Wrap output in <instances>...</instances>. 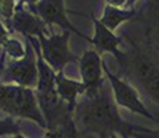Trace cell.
I'll return each instance as SVG.
<instances>
[{
	"mask_svg": "<svg viewBox=\"0 0 159 138\" xmlns=\"http://www.w3.org/2000/svg\"><path fill=\"white\" fill-rule=\"evenodd\" d=\"M111 93L104 84L96 96H83L76 104L75 122L91 138H111L114 134L123 138L127 133L130 123L120 116Z\"/></svg>",
	"mask_w": 159,
	"mask_h": 138,
	"instance_id": "6da1fadb",
	"label": "cell"
},
{
	"mask_svg": "<svg viewBox=\"0 0 159 138\" xmlns=\"http://www.w3.org/2000/svg\"><path fill=\"white\" fill-rule=\"evenodd\" d=\"M129 50L120 62L125 75L133 86L141 88L152 102L159 106V53L129 40Z\"/></svg>",
	"mask_w": 159,
	"mask_h": 138,
	"instance_id": "7a4b0ae2",
	"label": "cell"
},
{
	"mask_svg": "<svg viewBox=\"0 0 159 138\" xmlns=\"http://www.w3.org/2000/svg\"><path fill=\"white\" fill-rule=\"evenodd\" d=\"M0 109L14 119L30 120L39 127L47 130V124L33 88L0 82Z\"/></svg>",
	"mask_w": 159,
	"mask_h": 138,
	"instance_id": "3957f363",
	"label": "cell"
},
{
	"mask_svg": "<svg viewBox=\"0 0 159 138\" xmlns=\"http://www.w3.org/2000/svg\"><path fill=\"white\" fill-rule=\"evenodd\" d=\"M26 53L25 57L21 60H8L2 66V80L7 84H17L26 88L36 90L39 80L38 72V57L36 51L32 47L30 42L25 39Z\"/></svg>",
	"mask_w": 159,
	"mask_h": 138,
	"instance_id": "277c9868",
	"label": "cell"
},
{
	"mask_svg": "<svg viewBox=\"0 0 159 138\" xmlns=\"http://www.w3.org/2000/svg\"><path fill=\"white\" fill-rule=\"evenodd\" d=\"M71 32L48 33L42 35L39 39L42 57L56 72H64V68L69 64L79 62V58L69 47Z\"/></svg>",
	"mask_w": 159,
	"mask_h": 138,
	"instance_id": "5b68a950",
	"label": "cell"
},
{
	"mask_svg": "<svg viewBox=\"0 0 159 138\" xmlns=\"http://www.w3.org/2000/svg\"><path fill=\"white\" fill-rule=\"evenodd\" d=\"M104 72H105V79L109 83L112 96L119 108L127 109L131 113H136L139 116L147 118L149 120H155V116L151 113V110L145 106L143 102L141 96H140L139 90L136 86H133L130 82L122 79L120 76L112 73L108 69V66L104 62Z\"/></svg>",
	"mask_w": 159,
	"mask_h": 138,
	"instance_id": "8992f818",
	"label": "cell"
},
{
	"mask_svg": "<svg viewBox=\"0 0 159 138\" xmlns=\"http://www.w3.org/2000/svg\"><path fill=\"white\" fill-rule=\"evenodd\" d=\"M32 13H35L39 18L43 20V22L48 28H53L54 25L60 26L62 29V32H71L78 35L79 38L84 39L86 42L90 43V39L87 35H83L80 30L78 29L75 25H72V22L69 21L68 14L71 13L69 10H66L65 7V0H40L38 4L28 7Z\"/></svg>",
	"mask_w": 159,
	"mask_h": 138,
	"instance_id": "52a82bcc",
	"label": "cell"
},
{
	"mask_svg": "<svg viewBox=\"0 0 159 138\" xmlns=\"http://www.w3.org/2000/svg\"><path fill=\"white\" fill-rule=\"evenodd\" d=\"M79 73L80 82L86 87V97H93L98 93L104 86L105 72H104V61L101 54L94 48L86 50L79 58Z\"/></svg>",
	"mask_w": 159,
	"mask_h": 138,
	"instance_id": "ba28073f",
	"label": "cell"
},
{
	"mask_svg": "<svg viewBox=\"0 0 159 138\" xmlns=\"http://www.w3.org/2000/svg\"><path fill=\"white\" fill-rule=\"evenodd\" d=\"M91 22H93V38L90 39V44L94 47V50L100 54H111L118 60L120 64L126 57V53L120 48L123 44L122 38L116 36L112 30H109L105 25H102L101 21L97 20L94 14H90Z\"/></svg>",
	"mask_w": 159,
	"mask_h": 138,
	"instance_id": "9c48e42d",
	"label": "cell"
},
{
	"mask_svg": "<svg viewBox=\"0 0 159 138\" xmlns=\"http://www.w3.org/2000/svg\"><path fill=\"white\" fill-rule=\"evenodd\" d=\"M10 30H17L24 38H40L42 35L51 33L50 28L43 22L35 13L26 8L25 6L18 4L17 10L10 20Z\"/></svg>",
	"mask_w": 159,
	"mask_h": 138,
	"instance_id": "30bf717a",
	"label": "cell"
},
{
	"mask_svg": "<svg viewBox=\"0 0 159 138\" xmlns=\"http://www.w3.org/2000/svg\"><path fill=\"white\" fill-rule=\"evenodd\" d=\"M56 90L57 94L68 104L71 108L75 110L76 104L86 94V87L82 82L69 79L68 76L64 75V72H58L56 78Z\"/></svg>",
	"mask_w": 159,
	"mask_h": 138,
	"instance_id": "8fae6325",
	"label": "cell"
},
{
	"mask_svg": "<svg viewBox=\"0 0 159 138\" xmlns=\"http://www.w3.org/2000/svg\"><path fill=\"white\" fill-rule=\"evenodd\" d=\"M136 14L137 11L134 8H118V7H111V6H105L100 21L109 30L115 32L122 24L133 20L136 17Z\"/></svg>",
	"mask_w": 159,
	"mask_h": 138,
	"instance_id": "7c38bea8",
	"label": "cell"
},
{
	"mask_svg": "<svg viewBox=\"0 0 159 138\" xmlns=\"http://www.w3.org/2000/svg\"><path fill=\"white\" fill-rule=\"evenodd\" d=\"M3 55H2V64L4 58L8 57V60H21L25 57L26 53V44L15 38H10L4 46H3Z\"/></svg>",
	"mask_w": 159,
	"mask_h": 138,
	"instance_id": "4fadbf2b",
	"label": "cell"
},
{
	"mask_svg": "<svg viewBox=\"0 0 159 138\" xmlns=\"http://www.w3.org/2000/svg\"><path fill=\"white\" fill-rule=\"evenodd\" d=\"M79 133H78V126L76 122L72 120L68 124L60 127L58 130L54 131H46L43 138H78Z\"/></svg>",
	"mask_w": 159,
	"mask_h": 138,
	"instance_id": "5bb4252c",
	"label": "cell"
},
{
	"mask_svg": "<svg viewBox=\"0 0 159 138\" xmlns=\"http://www.w3.org/2000/svg\"><path fill=\"white\" fill-rule=\"evenodd\" d=\"M123 138H159V130H152V128L129 124L127 133Z\"/></svg>",
	"mask_w": 159,
	"mask_h": 138,
	"instance_id": "9a60e30c",
	"label": "cell"
},
{
	"mask_svg": "<svg viewBox=\"0 0 159 138\" xmlns=\"http://www.w3.org/2000/svg\"><path fill=\"white\" fill-rule=\"evenodd\" d=\"M20 133V124L14 118L8 116L6 119H0V137L15 136Z\"/></svg>",
	"mask_w": 159,
	"mask_h": 138,
	"instance_id": "2e32d148",
	"label": "cell"
},
{
	"mask_svg": "<svg viewBox=\"0 0 159 138\" xmlns=\"http://www.w3.org/2000/svg\"><path fill=\"white\" fill-rule=\"evenodd\" d=\"M17 0H0V17L6 21H10L17 10Z\"/></svg>",
	"mask_w": 159,
	"mask_h": 138,
	"instance_id": "e0dca14e",
	"label": "cell"
},
{
	"mask_svg": "<svg viewBox=\"0 0 159 138\" xmlns=\"http://www.w3.org/2000/svg\"><path fill=\"white\" fill-rule=\"evenodd\" d=\"M10 38H11V30L7 29V26L0 20V47H3Z\"/></svg>",
	"mask_w": 159,
	"mask_h": 138,
	"instance_id": "ac0fdd59",
	"label": "cell"
},
{
	"mask_svg": "<svg viewBox=\"0 0 159 138\" xmlns=\"http://www.w3.org/2000/svg\"><path fill=\"white\" fill-rule=\"evenodd\" d=\"M105 6H111V7H118V8H126L127 0H104Z\"/></svg>",
	"mask_w": 159,
	"mask_h": 138,
	"instance_id": "d6986e66",
	"label": "cell"
},
{
	"mask_svg": "<svg viewBox=\"0 0 159 138\" xmlns=\"http://www.w3.org/2000/svg\"><path fill=\"white\" fill-rule=\"evenodd\" d=\"M40 0H18V4H22L25 7H32V6L38 4Z\"/></svg>",
	"mask_w": 159,
	"mask_h": 138,
	"instance_id": "ffe728a7",
	"label": "cell"
},
{
	"mask_svg": "<svg viewBox=\"0 0 159 138\" xmlns=\"http://www.w3.org/2000/svg\"><path fill=\"white\" fill-rule=\"evenodd\" d=\"M151 7L154 13H159V0H151Z\"/></svg>",
	"mask_w": 159,
	"mask_h": 138,
	"instance_id": "44dd1931",
	"label": "cell"
},
{
	"mask_svg": "<svg viewBox=\"0 0 159 138\" xmlns=\"http://www.w3.org/2000/svg\"><path fill=\"white\" fill-rule=\"evenodd\" d=\"M139 2V0H127V6L126 8H134V6H136V3Z\"/></svg>",
	"mask_w": 159,
	"mask_h": 138,
	"instance_id": "7402d4cb",
	"label": "cell"
},
{
	"mask_svg": "<svg viewBox=\"0 0 159 138\" xmlns=\"http://www.w3.org/2000/svg\"><path fill=\"white\" fill-rule=\"evenodd\" d=\"M10 138H26L25 136H22L21 133H18V134H15V136H11Z\"/></svg>",
	"mask_w": 159,
	"mask_h": 138,
	"instance_id": "603a6c76",
	"label": "cell"
},
{
	"mask_svg": "<svg viewBox=\"0 0 159 138\" xmlns=\"http://www.w3.org/2000/svg\"><path fill=\"white\" fill-rule=\"evenodd\" d=\"M157 51L159 53V36H158V39H157Z\"/></svg>",
	"mask_w": 159,
	"mask_h": 138,
	"instance_id": "cb8c5ba5",
	"label": "cell"
},
{
	"mask_svg": "<svg viewBox=\"0 0 159 138\" xmlns=\"http://www.w3.org/2000/svg\"><path fill=\"white\" fill-rule=\"evenodd\" d=\"M111 138H122V137H119V136H118V134H114V136H112Z\"/></svg>",
	"mask_w": 159,
	"mask_h": 138,
	"instance_id": "d4e9b609",
	"label": "cell"
}]
</instances>
